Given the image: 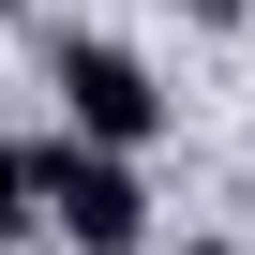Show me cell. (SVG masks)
<instances>
[{"instance_id":"obj_1","label":"cell","mask_w":255,"mask_h":255,"mask_svg":"<svg viewBox=\"0 0 255 255\" xmlns=\"http://www.w3.org/2000/svg\"><path fill=\"white\" fill-rule=\"evenodd\" d=\"M30 210H45L75 255H135V240H150L135 150H90V135H45V150H30Z\"/></svg>"},{"instance_id":"obj_2","label":"cell","mask_w":255,"mask_h":255,"mask_svg":"<svg viewBox=\"0 0 255 255\" xmlns=\"http://www.w3.org/2000/svg\"><path fill=\"white\" fill-rule=\"evenodd\" d=\"M45 75H60V135H90V150H150V135H165V90H150V60H135V45L60 30V45H45Z\"/></svg>"},{"instance_id":"obj_3","label":"cell","mask_w":255,"mask_h":255,"mask_svg":"<svg viewBox=\"0 0 255 255\" xmlns=\"http://www.w3.org/2000/svg\"><path fill=\"white\" fill-rule=\"evenodd\" d=\"M30 225H45V210H30V150L0 135V240H30Z\"/></svg>"},{"instance_id":"obj_4","label":"cell","mask_w":255,"mask_h":255,"mask_svg":"<svg viewBox=\"0 0 255 255\" xmlns=\"http://www.w3.org/2000/svg\"><path fill=\"white\" fill-rule=\"evenodd\" d=\"M195 15H240V0H195Z\"/></svg>"},{"instance_id":"obj_5","label":"cell","mask_w":255,"mask_h":255,"mask_svg":"<svg viewBox=\"0 0 255 255\" xmlns=\"http://www.w3.org/2000/svg\"><path fill=\"white\" fill-rule=\"evenodd\" d=\"M180 255H225V240H180Z\"/></svg>"},{"instance_id":"obj_6","label":"cell","mask_w":255,"mask_h":255,"mask_svg":"<svg viewBox=\"0 0 255 255\" xmlns=\"http://www.w3.org/2000/svg\"><path fill=\"white\" fill-rule=\"evenodd\" d=\"M0 255H15V240H0Z\"/></svg>"}]
</instances>
